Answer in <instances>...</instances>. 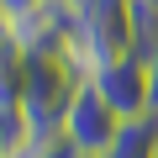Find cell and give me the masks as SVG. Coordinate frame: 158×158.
<instances>
[{
	"mask_svg": "<svg viewBox=\"0 0 158 158\" xmlns=\"http://www.w3.org/2000/svg\"><path fill=\"white\" fill-rule=\"evenodd\" d=\"M0 158H6V137H0Z\"/></svg>",
	"mask_w": 158,
	"mask_h": 158,
	"instance_id": "52a82bcc",
	"label": "cell"
},
{
	"mask_svg": "<svg viewBox=\"0 0 158 158\" xmlns=\"http://www.w3.org/2000/svg\"><path fill=\"white\" fill-rule=\"evenodd\" d=\"M121 53H132V0H74L69 58L79 63V74L90 79Z\"/></svg>",
	"mask_w": 158,
	"mask_h": 158,
	"instance_id": "6da1fadb",
	"label": "cell"
},
{
	"mask_svg": "<svg viewBox=\"0 0 158 158\" xmlns=\"http://www.w3.org/2000/svg\"><path fill=\"white\" fill-rule=\"evenodd\" d=\"M100 158H158V116H137V121H121L116 142H111Z\"/></svg>",
	"mask_w": 158,
	"mask_h": 158,
	"instance_id": "277c9868",
	"label": "cell"
},
{
	"mask_svg": "<svg viewBox=\"0 0 158 158\" xmlns=\"http://www.w3.org/2000/svg\"><path fill=\"white\" fill-rule=\"evenodd\" d=\"M132 53L142 63L158 53V0H132Z\"/></svg>",
	"mask_w": 158,
	"mask_h": 158,
	"instance_id": "5b68a950",
	"label": "cell"
},
{
	"mask_svg": "<svg viewBox=\"0 0 158 158\" xmlns=\"http://www.w3.org/2000/svg\"><path fill=\"white\" fill-rule=\"evenodd\" d=\"M0 16H6V0H0Z\"/></svg>",
	"mask_w": 158,
	"mask_h": 158,
	"instance_id": "ba28073f",
	"label": "cell"
},
{
	"mask_svg": "<svg viewBox=\"0 0 158 158\" xmlns=\"http://www.w3.org/2000/svg\"><path fill=\"white\" fill-rule=\"evenodd\" d=\"M116 132H121V116L95 95V85L85 79V85L74 90L69 111H63V148H69L74 158H100V153L116 142Z\"/></svg>",
	"mask_w": 158,
	"mask_h": 158,
	"instance_id": "7a4b0ae2",
	"label": "cell"
},
{
	"mask_svg": "<svg viewBox=\"0 0 158 158\" xmlns=\"http://www.w3.org/2000/svg\"><path fill=\"white\" fill-rule=\"evenodd\" d=\"M90 85H95V95H100L121 121L148 116V63H142L137 53H121V58L100 63V69L90 74Z\"/></svg>",
	"mask_w": 158,
	"mask_h": 158,
	"instance_id": "3957f363",
	"label": "cell"
},
{
	"mask_svg": "<svg viewBox=\"0 0 158 158\" xmlns=\"http://www.w3.org/2000/svg\"><path fill=\"white\" fill-rule=\"evenodd\" d=\"M148 116H158V53L148 58Z\"/></svg>",
	"mask_w": 158,
	"mask_h": 158,
	"instance_id": "8992f818",
	"label": "cell"
}]
</instances>
